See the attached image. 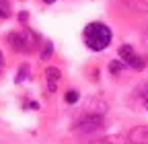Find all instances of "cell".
Returning <instances> with one entry per match:
<instances>
[{"instance_id": "1", "label": "cell", "mask_w": 148, "mask_h": 144, "mask_svg": "<svg viewBox=\"0 0 148 144\" xmlns=\"http://www.w3.org/2000/svg\"><path fill=\"white\" fill-rule=\"evenodd\" d=\"M111 37H113V35H111V29L101 21L88 23L84 27V31H82V39H84L86 47L92 49V51H103L111 43Z\"/></svg>"}, {"instance_id": "2", "label": "cell", "mask_w": 148, "mask_h": 144, "mask_svg": "<svg viewBox=\"0 0 148 144\" xmlns=\"http://www.w3.org/2000/svg\"><path fill=\"white\" fill-rule=\"evenodd\" d=\"M101 128H103V119H101V115H95V113H86L76 121V130L82 134H92Z\"/></svg>"}, {"instance_id": "3", "label": "cell", "mask_w": 148, "mask_h": 144, "mask_svg": "<svg viewBox=\"0 0 148 144\" xmlns=\"http://www.w3.org/2000/svg\"><path fill=\"white\" fill-rule=\"evenodd\" d=\"M130 144H148V125H136L127 132Z\"/></svg>"}, {"instance_id": "4", "label": "cell", "mask_w": 148, "mask_h": 144, "mask_svg": "<svg viewBox=\"0 0 148 144\" xmlns=\"http://www.w3.org/2000/svg\"><path fill=\"white\" fill-rule=\"evenodd\" d=\"M45 78H47V91L49 93H56V88H58V80H60V70L58 68H45Z\"/></svg>"}, {"instance_id": "5", "label": "cell", "mask_w": 148, "mask_h": 144, "mask_svg": "<svg viewBox=\"0 0 148 144\" xmlns=\"http://www.w3.org/2000/svg\"><path fill=\"white\" fill-rule=\"evenodd\" d=\"M121 2L134 12H148V0H121Z\"/></svg>"}, {"instance_id": "6", "label": "cell", "mask_w": 148, "mask_h": 144, "mask_svg": "<svg viewBox=\"0 0 148 144\" xmlns=\"http://www.w3.org/2000/svg\"><path fill=\"white\" fill-rule=\"evenodd\" d=\"M117 53H119V60H121L125 66H130V64H132V60L136 58V51H134L132 45H121Z\"/></svg>"}, {"instance_id": "7", "label": "cell", "mask_w": 148, "mask_h": 144, "mask_svg": "<svg viewBox=\"0 0 148 144\" xmlns=\"http://www.w3.org/2000/svg\"><path fill=\"white\" fill-rule=\"evenodd\" d=\"M125 142H127V136H105L99 140H92L88 144H125Z\"/></svg>"}, {"instance_id": "8", "label": "cell", "mask_w": 148, "mask_h": 144, "mask_svg": "<svg viewBox=\"0 0 148 144\" xmlns=\"http://www.w3.org/2000/svg\"><path fill=\"white\" fill-rule=\"evenodd\" d=\"M64 99H66V103H68V105H74V103H78L80 93H78V91H74V88H68V91L64 93Z\"/></svg>"}, {"instance_id": "9", "label": "cell", "mask_w": 148, "mask_h": 144, "mask_svg": "<svg viewBox=\"0 0 148 144\" xmlns=\"http://www.w3.org/2000/svg\"><path fill=\"white\" fill-rule=\"evenodd\" d=\"M27 76H29V66H27V64H23L21 68H18V74H16L14 82H16V84H21L23 80H27Z\"/></svg>"}, {"instance_id": "10", "label": "cell", "mask_w": 148, "mask_h": 144, "mask_svg": "<svg viewBox=\"0 0 148 144\" xmlns=\"http://www.w3.org/2000/svg\"><path fill=\"white\" fill-rule=\"evenodd\" d=\"M123 62H119V60H111L109 62V72H111V74H119V72L123 70Z\"/></svg>"}, {"instance_id": "11", "label": "cell", "mask_w": 148, "mask_h": 144, "mask_svg": "<svg viewBox=\"0 0 148 144\" xmlns=\"http://www.w3.org/2000/svg\"><path fill=\"white\" fill-rule=\"evenodd\" d=\"M10 16V4L6 0H0V19H8Z\"/></svg>"}, {"instance_id": "12", "label": "cell", "mask_w": 148, "mask_h": 144, "mask_svg": "<svg viewBox=\"0 0 148 144\" xmlns=\"http://www.w3.org/2000/svg\"><path fill=\"white\" fill-rule=\"evenodd\" d=\"M146 64H148V60H146V58H142V56H136V58L132 60V64H130V66H132L134 70H142Z\"/></svg>"}, {"instance_id": "13", "label": "cell", "mask_w": 148, "mask_h": 144, "mask_svg": "<svg viewBox=\"0 0 148 144\" xmlns=\"http://www.w3.org/2000/svg\"><path fill=\"white\" fill-rule=\"evenodd\" d=\"M51 53H53V45H51V41H45L43 43V49H41V60L51 58Z\"/></svg>"}, {"instance_id": "14", "label": "cell", "mask_w": 148, "mask_h": 144, "mask_svg": "<svg viewBox=\"0 0 148 144\" xmlns=\"http://www.w3.org/2000/svg\"><path fill=\"white\" fill-rule=\"evenodd\" d=\"M140 99H142V105L148 109V84L140 86Z\"/></svg>"}, {"instance_id": "15", "label": "cell", "mask_w": 148, "mask_h": 144, "mask_svg": "<svg viewBox=\"0 0 148 144\" xmlns=\"http://www.w3.org/2000/svg\"><path fill=\"white\" fill-rule=\"evenodd\" d=\"M18 21L25 23V21H27V12H21V14H18Z\"/></svg>"}, {"instance_id": "16", "label": "cell", "mask_w": 148, "mask_h": 144, "mask_svg": "<svg viewBox=\"0 0 148 144\" xmlns=\"http://www.w3.org/2000/svg\"><path fill=\"white\" fill-rule=\"evenodd\" d=\"M2 66H4V56H2V51H0V72H2Z\"/></svg>"}, {"instance_id": "17", "label": "cell", "mask_w": 148, "mask_h": 144, "mask_svg": "<svg viewBox=\"0 0 148 144\" xmlns=\"http://www.w3.org/2000/svg\"><path fill=\"white\" fill-rule=\"evenodd\" d=\"M43 2H45V4H53V2H56V0H43Z\"/></svg>"}]
</instances>
